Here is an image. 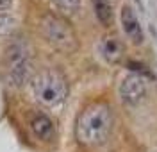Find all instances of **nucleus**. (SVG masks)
Returning a JSON list of instances; mask_svg holds the SVG:
<instances>
[{
  "label": "nucleus",
  "instance_id": "obj_1",
  "mask_svg": "<svg viewBox=\"0 0 157 152\" xmlns=\"http://www.w3.org/2000/svg\"><path fill=\"white\" fill-rule=\"evenodd\" d=\"M114 125L113 109L105 102H93L86 106L77 118L75 136L86 147H97L107 142Z\"/></svg>",
  "mask_w": 157,
  "mask_h": 152
},
{
  "label": "nucleus",
  "instance_id": "obj_2",
  "mask_svg": "<svg viewBox=\"0 0 157 152\" xmlns=\"http://www.w3.org/2000/svg\"><path fill=\"white\" fill-rule=\"evenodd\" d=\"M32 91L39 104H43L47 107H54L66 99L68 82L59 70L47 68L32 77Z\"/></svg>",
  "mask_w": 157,
  "mask_h": 152
},
{
  "label": "nucleus",
  "instance_id": "obj_3",
  "mask_svg": "<svg viewBox=\"0 0 157 152\" xmlns=\"http://www.w3.org/2000/svg\"><path fill=\"white\" fill-rule=\"evenodd\" d=\"M41 32L45 40L57 50L70 54L77 49V34L68 21L57 14H47L41 21Z\"/></svg>",
  "mask_w": 157,
  "mask_h": 152
},
{
  "label": "nucleus",
  "instance_id": "obj_4",
  "mask_svg": "<svg viewBox=\"0 0 157 152\" xmlns=\"http://www.w3.org/2000/svg\"><path fill=\"white\" fill-rule=\"evenodd\" d=\"M7 66H9V79L14 86H21L30 77V54L29 47L23 40L13 41L7 49Z\"/></svg>",
  "mask_w": 157,
  "mask_h": 152
},
{
  "label": "nucleus",
  "instance_id": "obj_5",
  "mask_svg": "<svg viewBox=\"0 0 157 152\" xmlns=\"http://www.w3.org/2000/svg\"><path fill=\"white\" fill-rule=\"evenodd\" d=\"M148 95V81L143 73H130L120 84V97L127 106L143 104Z\"/></svg>",
  "mask_w": 157,
  "mask_h": 152
},
{
  "label": "nucleus",
  "instance_id": "obj_6",
  "mask_svg": "<svg viewBox=\"0 0 157 152\" xmlns=\"http://www.w3.org/2000/svg\"><path fill=\"white\" fill-rule=\"evenodd\" d=\"M121 27H123L125 34L128 36V40L134 45H141L143 43V40H145L143 27H141L136 13H134V9L130 6H123L121 7Z\"/></svg>",
  "mask_w": 157,
  "mask_h": 152
},
{
  "label": "nucleus",
  "instance_id": "obj_7",
  "mask_svg": "<svg viewBox=\"0 0 157 152\" xmlns=\"http://www.w3.org/2000/svg\"><path fill=\"white\" fill-rule=\"evenodd\" d=\"M100 54L107 63L116 64L123 57V43L118 40L116 36H107L100 43Z\"/></svg>",
  "mask_w": 157,
  "mask_h": 152
},
{
  "label": "nucleus",
  "instance_id": "obj_8",
  "mask_svg": "<svg viewBox=\"0 0 157 152\" xmlns=\"http://www.w3.org/2000/svg\"><path fill=\"white\" fill-rule=\"evenodd\" d=\"M30 127L34 134L38 136L39 140H50L54 136V122L50 120L47 115L43 113H36L30 120Z\"/></svg>",
  "mask_w": 157,
  "mask_h": 152
},
{
  "label": "nucleus",
  "instance_id": "obj_9",
  "mask_svg": "<svg viewBox=\"0 0 157 152\" xmlns=\"http://www.w3.org/2000/svg\"><path fill=\"white\" fill-rule=\"evenodd\" d=\"M93 9H95V16L102 25H111L113 23V7L109 0H93Z\"/></svg>",
  "mask_w": 157,
  "mask_h": 152
},
{
  "label": "nucleus",
  "instance_id": "obj_10",
  "mask_svg": "<svg viewBox=\"0 0 157 152\" xmlns=\"http://www.w3.org/2000/svg\"><path fill=\"white\" fill-rule=\"evenodd\" d=\"M13 29H14V18L7 13H0V36L9 34Z\"/></svg>",
  "mask_w": 157,
  "mask_h": 152
},
{
  "label": "nucleus",
  "instance_id": "obj_11",
  "mask_svg": "<svg viewBox=\"0 0 157 152\" xmlns=\"http://www.w3.org/2000/svg\"><path fill=\"white\" fill-rule=\"evenodd\" d=\"M52 2L64 13H73L80 4V0H52Z\"/></svg>",
  "mask_w": 157,
  "mask_h": 152
},
{
  "label": "nucleus",
  "instance_id": "obj_12",
  "mask_svg": "<svg viewBox=\"0 0 157 152\" xmlns=\"http://www.w3.org/2000/svg\"><path fill=\"white\" fill-rule=\"evenodd\" d=\"M13 0H0V13H6L7 9H11Z\"/></svg>",
  "mask_w": 157,
  "mask_h": 152
}]
</instances>
